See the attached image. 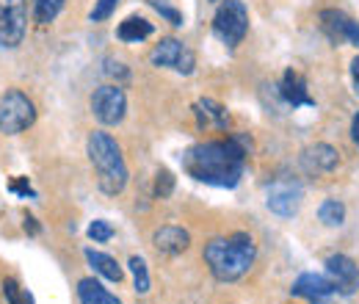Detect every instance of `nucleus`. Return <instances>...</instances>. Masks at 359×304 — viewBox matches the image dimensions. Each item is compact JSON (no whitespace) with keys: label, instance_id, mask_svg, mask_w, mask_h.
<instances>
[{"label":"nucleus","instance_id":"412c9836","mask_svg":"<svg viewBox=\"0 0 359 304\" xmlns=\"http://www.w3.org/2000/svg\"><path fill=\"white\" fill-rule=\"evenodd\" d=\"M318 218H320L326 227H340L343 218H346V205L337 202V199H326V202L318 208Z\"/></svg>","mask_w":359,"mask_h":304},{"label":"nucleus","instance_id":"bb28decb","mask_svg":"<svg viewBox=\"0 0 359 304\" xmlns=\"http://www.w3.org/2000/svg\"><path fill=\"white\" fill-rule=\"evenodd\" d=\"M116 3H119V0H97L94 8H91V22H102V20H108V17L114 14Z\"/></svg>","mask_w":359,"mask_h":304},{"label":"nucleus","instance_id":"20e7f679","mask_svg":"<svg viewBox=\"0 0 359 304\" xmlns=\"http://www.w3.org/2000/svg\"><path fill=\"white\" fill-rule=\"evenodd\" d=\"M34 122H36L34 100L20 88H8L0 97V133L17 136V133L28 131Z\"/></svg>","mask_w":359,"mask_h":304},{"label":"nucleus","instance_id":"f03ea898","mask_svg":"<svg viewBox=\"0 0 359 304\" xmlns=\"http://www.w3.org/2000/svg\"><path fill=\"white\" fill-rule=\"evenodd\" d=\"M205 263L210 268V274L219 282H235L241 279L257 255V246L252 241V235L246 232H235L229 238H213L205 244Z\"/></svg>","mask_w":359,"mask_h":304},{"label":"nucleus","instance_id":"2eb2a0df","mask_svg":"<svg viewBox=\"0 0 359 304\" xmlns=\"http://www.w3.org/2000/svg\"><path fill=\"white\" fill-rule=\"evenodd\" d=\"M279 94H282V100H285L287 105H293V108H299V105H315V100L310 97V91H307L304 75L296 72V70H287V72L282 75Z\"/></svg>","mask_w":359,"mask_h":304},{"label":"nucleus","instance_id":"dca6fc26","mask_svg":"<svg viewBox=\"0 0 359 304\" xmlns=\"http://www.w3.org/2000/svg\"><path fill=\"white\" fill-rule=\"evenodd\" d=\"M196 117H199V125L202 128H219V131H226L229 128V114H226L224 105H219L216 100H199L196 103Z\"/></svg>","mask_w":359,"mask_h":304},{"label":"nucleus","instance_id":"6ab92c4d","mask_svg":"<svg viewBox=\"0 0 359 304\" xmlns=\"http://www.w3.org/2000/svg\"><path fill=\"white\" fill-rule=\"evenodd\" d=\"M116 37L122 42H141V39L152 37V22H147L144 17H128L125 22H119Z\"/></svg>","mask_w":359,"mask_h":304},{"label":"nucleus","instance_id":"b1692460","mask_svg":"<svg viewBox=\"0 0 359 304\" xmlns=\"http://www.w3.org/2000/svg\"><path fill=\"white\" fill-rule=\"evenodd\" d=\"M172 191H175V174L169 169H158V174H155V197L166 199V197H172Z\"/></svg>","mask_w":359,"mask_h":304},{"label":"nucleus","instance_id":"a211bd4d","mask_svg":"<svg viewBox=\"0 0 359 304\" xmlns=\"http://www.w3.org/2000/svg\"><path fill=\"white\" fill-rule=\"evenodd\" d=\"M86 260L89 265L100 274V277H105V279H111V282H122L125 279V271H122V265L114 260V258H108V255H102V252H94V249H86Z\"/></svg>","mask_w":359,"mask_h":304},{"label":"nucleus","instance_id":"1a4fd4ad","mask_svg":"<svg viewBox=\"0 0 359 304\" xmlns=\"http://www.w3.org/2000/svg\"><path fill=\"white\" fill-rule=\"evenodd\" d=\"M320 28L332 42H351L359 47V22H354L340 8H323L320 11Z\"/></svg>","mask_w":359,"mask_h":304},{"label":"nucleus","instance_id":"4be33fe9","mask_svg":"<svg viewBox=\"0 0 359 304\" xmlns=\"http://www.w3.org/2000/svg\"><path fill=\"white\" fill-rule=\"evenodd\" d=\"M130 271H133V282H135V293H147L149 291V271H147V263L141 258H130Z\"/></svg>","mask_w":359,"mask_h":304},{"label":"nucleus","instance_id":"6e6552de","mask_svg":"<svg viewBox=\"0 0 359 304\" xmlns=\"http://www.w3.org/2000/svg\"><path fill=\"white\" fill-rule=\"evenodd\" d=\"M25 0H0V47H17L25 37Z\"/></svg>","mask_w":359,"mask_h":304},{"label":"nucleus","instance_id":"c85d7f7f","mask_svg":"<svg viewBox=\"0 0 359 304\" xmlns=\"http://www.w3.org/2000/svg\"><path fill=\"white\" fill-rule=\"evenodd\" d=\"M11 191H17V194H31V185H28V180H25V177H20V180H14V183H11Z\"/></svg>","mask_w":359,"mask_h":304},{"label":"nucleus","instance_id":"f3484780","mask_svg":"<svg viewBox=\"0 0 359 304\" xmlns=\"http://www.w3.org/2000/svg\"><path fill=\"white\" fill-rule=\"evenodd\" d=\"M78 299L81 304H122L114 293H108L94 277H86L78 282Z\"/></svg>","mask_w":359,"mask_h":304},{"label":"nucleus","instance_id":"f8f14e48","mask_svg":"<svg viewBox=\"0 0 359 304\" xmlns=\"http://www.w3.org/2000/svg\"><path fill=\"white\" fill-rule=\"evenodd\" d=\"M269 211H273L276 216H293L299 211V202H302V188L296 183H276L271 185L269 191Z\"/></svg>","mask_w":359,"mask_h":304},{"label":"nucleus","instance_id":"423d86ee","mask_svg":"<svg viewBox=\"0 0 359 304\" xmlns=\"http://www.w3.org/2000/svg\"><path fill=\"white\" fill-rule=\"evenodd\" d=\"M125 111H128V100L116 84H105L91 94V114L97 117L100 125H119L125 119Z\"/></svg>","mask_w":359,"mask_h":304},{"label":"nucleus","instance_id":"39448f33","mask_svg":"<svg viewBox=\"0 0 359 304\" xmlns=\"http://www.w3.org/2000/svg\"><path fill=\"white\" fill-rule=\"evenodd\" d=\"M213 34L226 44L238 47L249 34V11L243 0H222V6L213 14Z\"/></svg>","mask_w":359,"mask_h":304},{"label":"nucleus","instance_id":"a878e982","mask_svg":"<svg viewBox=\"0 0 359 304\" xmlns=\"http://www.w3.org/2000/svg\"><path fill=\"white\" fill-rule=\"evenodd\" d=\"M89 238L94 241V244H105V241L114 238V227H111L108 221L97 218V221H91L89 224Z\"/></svg>","mask_w":359,"mask_h":304},{"label":"nucleus","instance_id":"7ed1b4c3","mask_svg":"<svg viewBox=\"0 0 359 304\" xmlns=\"http://www.w3.org/2000/svg\"><path fill=\"white\" fill-rule=\"evenodd\" d=\"M86 152H89L91 166H94V172H97V185H100V191L108 194V197L122 194L125 185H128V164H125L122 150H119V144L114 141V136H108L105 131L89 133Z\"/></svg>","mask_w":359,"mask_h":304},{"label":"nucleus","instance_id":"2f4dec72","mask_svg":"<svg viewBox=\"0 0 359 304\" xmlns=\"http://www.w3.org/2000/svg\"><path fill=\"white\" fill-rule=\"evenodd\" d=\"M351 136H354V141H357L359 147V114L354 117V122H351Z\"/></svg>","mask_w":359,"mask_h":304},{"label":"nucleus","instance_id":"ddd939ff","mask_svg":"<svg viewBox=\"0 0 359 304\" xmlns=\"http://www.w3.org/2000/svg\"><path fill=\"white\" fill-rule=\"evenodd\" d=\"M152 244H155V249L163 252V255H182V252L191 246V235H188V230H182L177 224H166V227L155 230Z\"/></svg>","mask_w":359,"mask_h":304},{"label":"nucleus","instance_id":"4468645a","mask_svg":"<svg viewBox=\"0 0 359 304\" xmlns=\"http://www.w3.org/2000/svg\"><path fill=\"white\" fill-rule=\"evenodd\" d=\"M302 164H304V169L310 174H326L337 169L340 158H337V150L332 144H315L310 150H304Z\"/></svg>","mask_w":359,"mask_h":304},{"label":"nucleus","instance_id":"0eeeda50","mask_svg":"<svg viewBox=\"0 0 359 304\" xmlns=\"http://www.w3.org/2000/svg\"><path fill=\"white\" fill-rule=\"evenodd\" d=\"M149 61H152V67H166V70H175L180 75H191L194 67H196L194 53L180 39H161L152 47Z\"/></svg>","mask_w":359,"mask_h":304},{"label":"nucleus","instance_id":"cd10ccee","mask_svg":"<svg viewBox=\"0 0 359 304\" xmlns=\"http://www.w3.org/2000/svg\"><path fill=\"white\" fill-rule=\"evenodd\" d=\"M108 75H116V78H128V70H125V64H114V61H108V70H105Z\"/></svg>","mask_w":359,"mask_h":304},{"label":"nucleus","instance_id":"7c9ffc66","mask_svg":"<svg viewBox=\"0 0 359 304\" xmlns=\"http://www.w3.org/2000/svg\"><path fill=\"white\" fill-rule=\"evenodd\" d=\"M351 75H354V84H357V88H359V55L351 61Z\"/></svg>","mask_w":359,"mask_h":304},{"label":"nucleus","instance_id":"c756f323","mask_svg":"<svg viewBox=\"0 0 359 304\" xmlns=\"http://www.w3.org/2000/svg\"><path fill=\"white\" fill-rule=\"evenodd\" d=\"M25 232H31V235L39 232V224H36V218L34 216H25Z\"/></svg>","mask_w":359,"mask_h":304},{"label":"nucleus","instance_id":"5701e85b","mask_svg":"<svg viewBox=\"0 0 359 304\" xmlns=\"http://www.w3.org/2000/svg\"><path fill=\"white\" fill-rule=\"evenodd\" d=\"M3 296H6L8 304H34L31 293L22 291V288L17 285V279H6V282H3Z\"/></svg>","mask_w":359,"mask_h":304},{"label":"nucleus","instance_id":"9b49d317","mask_svg":"<svg viewBox=\"0 0 359 304\" xmlns=\"http://www.w3.org/2000/svg\"><path fill=\"white\" fill-rule=\"evenodd\" d=\"M290 293H293V296H302V299H310L313 304H320L323 299H329L332 293H337V288H334V282H332L329 277H323V274H302V277L293 282Z\"/></svg>","mask_w":359,"mask_h":304},{"label":"nucleus","instance_id":"9d476101","mask_svg":"<svg viewBox=\"0 0 359 304\" xmlns=\"http://www.w3.org/2000/svg\"><path fill=\"white\" fill-rule=\"evenodd\" d=\"M326 274L334 282L340 296H354L359 291V268L351 258H346V255L326 258Z\"/></svg>","mask_w":359,"mask_h":304},{"label":"nucleus","instance_id":"f257e3e1","mask_svg":"<svg viewBox=\"0 0 359 304\" xmlns=\"http://www.w3.org/2000/svg\"><path fill=\"white\" fill-rule=\"evenodd\" d=\"M252 141L241 136H229L224 141H205L182 152V169L199 183L219 185V188H235L246 169Z\"/></svg>","mask_w":359,"mask_h":304},{"label":"nucleus","instance_id":"393cba45","mask_svg":"<svg viewBox=\"0 0 359 304\" xmlns=\"http://www.w3.org/2000/svg\"><path fill=\"white\" fill-rule=\"evenodd\" d=\"M149 6H152V8H155L161 17H166V20H169L175 28H180V25H182V14H180V11L172 6V3H169V0H149Z\"/></svg>","mask_w":359,"mask_h":304},{"label":"nucleus","instance_id":"aec40b11","mask_svg":"<svg viewBox=\"0 0 359 304\" xmlns=\"http://www.w3.org/2000/svg\"><path fill=\"white\" fill-rule=\"evenodd\" d=\"M64 8V0H34V22L50 25Z\"/></svg>","mask_w":359,"mask_h":304}]
</instances>
